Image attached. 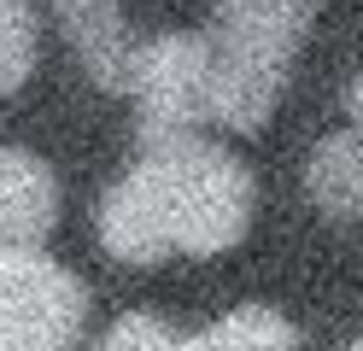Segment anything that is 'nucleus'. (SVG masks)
<instances>
[{"mask_svg":"<svg viewBox=\"0 0 363 351\" xmlns=\"http://www.w3.org/2000/svg\"><path fill=\"white\" fill-rule=\"evenodd\" d=\"M48 6L59 18V30L71 35L88 77H94L100 88H111V94H129L135 53H141V47H135L118 0H48Z\"/></svg>","mask_w":363,"mask_h":351,"instance_id":"obj_5","label":"nucleus"},{"mask_svg":"<svg viewBox=\"0 0 363 351\" xmlns=\"http://www.w3.org/2000/svg\"><path fill=\"white\" fill-rule=\"evenodd\" d=\"M35 47H41L35 6L30 0H0V94L24 88V77L35 70Z\"/></svg>","mask_w":363,"mask_h":351,"instance_id":"obj_9","label":"nucleus"},{"mask_svg":"<svg viewBox=\"0 0 363 351\" xmlns=\"http://www.w3.org/2000/svg\"><path fill=\"white\" fill-rule=\"evenodd\" d=\"M316 6L323 0H223L211 30H199L211 65V123L240 135L264 129Z\"/></svg>","mask_w":363,"mask_h":351,"instance_id":"obj_2","label":"nucleus"},{"mask_svg":"<svg viewBox=\"0 0 363 351\" xmlns=\"http://www.w3.org/2000/svg\"><path fill=\"white\" fill-rule=\"evenodd\" d=\"M94 351H182V340H176L158 316H141V311H135V316H118V322H111L106 340H100Z\"/></svg>","mask_w":363,"mask_h":351,"instance_id":"obj_10","label":"nucleus"},{"mask_svg":"<svg viewBox=\"0 0 363 351\" xmlns=\"http://www.w3.org/2000/svg\"><path fill=\"white\" fill-rule=\"evenodd\" d=\"M59 223V182L30 147H0V252L41 246Z\"/></svg>","mask_w":363,"mask_h":351,"instance_id":"obj_6","label":"nucleus"},{"mask_svg":"<svg viewBox=\"0 0 363 351\" xmlns=\"http://www.w3.org/2000/svg\"><path fill=\"white\" fill-rule=\"evenodd\" d=\"M305 187L328 217H363V129H340L316 140L305 164Z\"/></svg>","mask_w":363,"mask_h":351,"instance_id":"obj_7","label":"nucleus"},{"mask_svg":"<svg viewBox=\"0 0 363 351\" xmlns=\"http://www.w3.org/2000/svg\"><path fill=\"white\" fill-rule=\"evenodd\" d=\"M346 351H363V340H352V345H346Z\"/></svg>","mask_w":363,"mask_h":351,"instance_id":"obj_12","label":"nucleus"},{"mask_svg":"<svg viewBox=\"0 0 363 351\" xmlns=\"http://www.w3.org/2000/svg\"><path fill=\"white\" fill-rule=\"evenodd\" d=\"M352 117H357V129H363V77L352 82Z\"/></svg>","mask_w":363,"mask_h":351,"instance_id":"obj_11","label":"nucleus"},{"mask_svg":"<svg viewBox=\"0 0 363 351\" xmlns=\"http://www.w3.org/2000/svg\"><path fill=\"white\" fill-rule=\"evenodd\" d=\"M182 351H299L293 322L276 316L269 304H235L229 316H217L206 334L182 340Z\"/></svg>","mask_w":363,"mask_h":351,"instance_id":"obj_8","label":"nucleus"},{"mask_svg":"<svg viewBox=\"0 0 363 351\" xmlns=\"http://www.w3.org/2000/svg\"><path fill=\"white\" fill-rule=\"evenodd\" d=\"M88 322L82 281L35 246L0 252V351H71Z\"/></svg>","mask_w":363,"mask_h":351,"instance_id":"obj_3","label":"nucleus"},{"mask_svg":"<svg viewBox=\"0 0 363 351\" xmlns=\"http://www.w3.org/2000/svg\"><path fill=\"white\" fill-rule=\"evenodd\" d=\"M258 211L252 170L199 135L141 140V158L111 182L100 205V246L123 264H158L170 252H229Z\"/></svg>","mask_w":363,"mask_h":351,"instance_id":"obj_1","label":"nucleus"},{"mask_svg":"<svg viewBox=\"0 0 363 351\" xmlns=\"http://www.w3.org/2000/svg\"><path fill=\"white\" fill-rule=\"evenodd\" d=\"M129 94L141 106V140L164 135H194V123L211 117V65H206V35H152L135 53Z\"/></svg>","mask_w":363,"mask_h":351,"instance_id":"obj_4","label":"nucleus"}]
</instances>
